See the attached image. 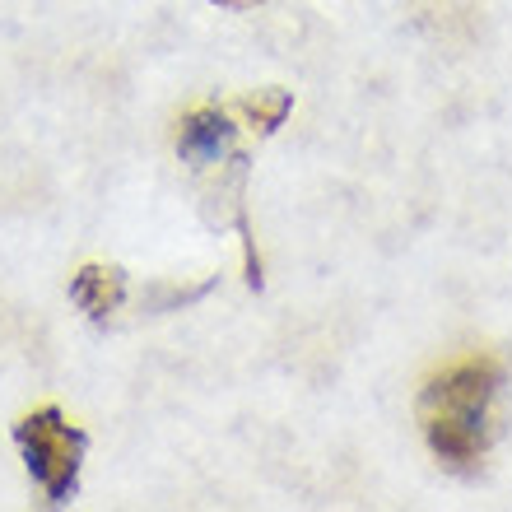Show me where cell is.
Listing matches in <instances>:
<instances>
[{"instance_id": "obj_1", "label": "cell", "mask_w": 512, "mask_h": 512, "mask_svg": "<svg viewBox=\"0 0 512 512\" xmlns=\"http://www.w3.org/2000/svg\"><path fill=\"white\" fill-rule=\"evenodd\" d=\"M494 396H499V368L485 359L447 368L424 387L419 419H424L429 447L447 466H471L485 457L494 438Z\"/></svg>"}, {"instance_id": "obj_2", "label": "cell", "mask_w": 512, "mask_h": 512, "mask_svg": "<svg viewBox=\"0 0 512 512\" xmlns=\"http://www.w3.org/2000/svg\"><path fill=\"white\" fill-rule=\"evenodd\" d=\"M14 443H19V452H24L28 475L42 485L47 503H66L70 494H75V485H80V461H84L89 438H84V433L75 429L61 410L47 405V410L24 415L19 424H14Z\"/></svg>"}, {"instance_id": "obj_3", "label": "cell", "mask_w": 512, "mask_h": 512, "mask_svg": "<svg viewBox=\"0 0 512 512\" xmlns=\"http://www.w3.org/2000/svg\"><path fill=\"white\" fill-rule=\"evenodd\" d=\"M70 298L80 303L89 317H108L117 303L126 298V280L122 270H103V266H84L80 275H75V284H70Z\"/></svg>"}, {"instance_id": "obj_4", "label": "cell", "mask_w": 512, "mask_h": 512, "mask_svg": "<svg viewBox=\"0 0 512 512\" xmlns=\"http://www.w3.org/2000/svg\"><path fill=\"white\" fill-rule=\"evenodd\" d=\"M229 140H233L229 117H219V112H196V117L182 122L177 149H182L187 159H215L219 149H229Z\"/></svg>"}, {"instance_id": "obj_5", "label": "cell", "mask_w": 512, "mask_h": 512, "mask_svg": "<svg viewBox=\"0 0 512 512\" xmlns=\"http://www.w3.org/2000/svg\"><path fill=\"white\" fill-rule=\"evenodd\" d=\"M224 5H252V0H224Z\"/></svg>"}]
</instances>
